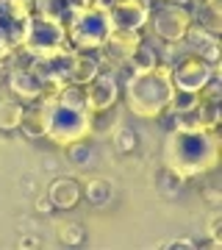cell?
<instances>
[{
	"mask_svg": "<svg viewBox=\"0 0 222 250\" xmlns=\"http://www.w3.org/2000/svg\"><path fill=\"white\" fill-rule=\"evenodd\" d=\"M111 197H114V187H111V181H106V178H86V181H81V200H86L89 206L103 208V206L111 203Z\"/></svg>",
	"mask_w": 222,
	"mask_h": 250,
	"instance_id": "obj_15",
	"label": "cell"
},
{
	"mask_svg": "<svg viewBox=\"0 0 222 250\" xmlns=\"http://www.w3.org/2000/svg\"><path fill=\"white\" fill-rule=\"evenodd\" d=\"M200 103H222V86H220V78H211L205 83L203 89L197 92Z\"/></svg>",
	"mask_w": 222,
	"mask_h": 250,
	"instance_id": "obj_28",
	"label": "cell"
},
{
	"mask_svg": "<svg viewBox=\"0 0 222 250\" xmlns=\"http://www.w3.org/2000/svg\"><path fill=\"white\" fill-rule=\"evenodd\" d=\"M192 3H195L192 20L200 22L203 28H208L211 34L220 36V31H222V0H192Z\"/></svg>",
	"mask_w": 222,
	"mask_h": 250,
	"instance_id": "obj_14",
	"label": "cell"
},
{
	"mask_svg": "<svg viewBox=\"0 0 222 250\" xmlns=\"http://www.w3.org/2000/svg\"><path fill=\"white\" fill-rule=\"evenodd\" d=\"M192 114H195V120L203 125V128L220 131V123H222V106L220 103H200Z\"/></svg>",
	"mask_w": 222,
	"mask_h": 250,
	"instance_id": "obj_24",
	"label": "cell"
},
{
	"mask_svg": "<svg viewBox=\"0 0 222 250\" xmlns=\"http://www.w3.org/2000/svg\"><path fill=\"white\" fill-rule=\"evenodd\" d=\"M203 200L211 206V208H220V206H222V192L217 187H205L203 189Z\"/></svg>",
	"mask_w": 222,
	"mask_h": 250,
	"instance_id": "obj_29",
	"label": "cell"
},
{
	"mask_svg": "<svg viewBox=\"0 0 222 250\" xmlns=\"http://www.w3.org/2000/svg\"><path fill=\"white\" fill-rule=\"evenodd\" d=\"M67 47L78 50V53H98L103 42L111 34V20H108L106 9H83V11H72L67 22Z\"/></svg>",
	"mask_w": 222,
	"mask_h": 250,
	"instance_id": "obj_4",
	"label": "cell"
},
{
	"mask_svg": "<svg viewBox=\"0 0 222 250\" xmlns=\"http://www.w3.org/2000/svg\"><path fill=\"white\" fill-rule=\"evenodd\" d=\"M44 111V139H50L59 147H67V145L78 142V139H86V136L95 134V114L86 108V95H83V86L78 83H64L61 89L50 92V95H42L39 98Z\"/></svg>",
	"mask_w": 222,
	"mask_h": 250,
	"instance_id": "obj_2",
	"label": "cell"
},
{
	"mask_svg": "<svg viewBox=\"0 0 222 250\" xmlns=\"http://www.w3.org/2000/svg\"><path fill=\"white\" fill-rule=\"evenodd\" d=\"M83 95H86V108L92 114H106L120 103L122 98V83L111 75V72H98L95 78L83 86Z\"/></svg>",
	"mask_w": 222,
	"mask_h": 250,
	"instance_id": "obj_9",
	"label": "cell"
},
{
	"mask_svg": "<svg viewBox=\"0 0 222 250\" xmlns=\"http://www.w3.org/2000/svg\"><path fill=\"white\" fill-rule=\"evenodd\" d=\"M142 34L144 31H111L108 39L103 42V47H100V53L106 56L108 62H111V67H114L117 62L128 59L136 50V45L142 42Z\"/></svg>",
	"mask_w": 222,
	"mask_h": 250,
	"instance_id": "obj_12",
	"label": "cell"
},
{
	"mask_svg": "<svg viewBox=\"0 0 222 250\" xmlns=\"http://www.w3.org/2000/svg\"><path fill=\"white\" fill-rule=\"evenodd\" d=\"M64 150H67V159L72 161V167H78V170H86V167H92V164L98 161V150H95V145H92L89 136L67 145Z\"/></svg>",
	"mask_w": 222,
	"mask_h": 250,
	"instance_id": "obj_18",
	"label": "cell"
},
{
	"mask_svg": "<svg viewBox=\"0 0 222 250\" xmlns=\"http://www.w3.org/2000/svg\"><path fill=\"white\" fill-rule=\"evenodd\" d=\"M36 211H39V214H44V217H47V214H53V211H56V206L53 203H50V197H47V195H39V197H36Z\"/></svg>",
	"mask_w": 222,
	"mask_h": 250,
	"instance_id": "obj_31",
	"label": "cell"
},
{
	"mask_svg": "<svg viewBox=\"0 0 222 250\" xmlns=\"http://www.w3.org/2000/svg\"><path fill=\"white\" fill-rule=\"evenodd\" d=\"M192 25V9L189 6H178V3H164V0H150V14H147V25L144 31L153 39L161 42H183L186 28Z\"/></svg>",
	"mask_w": 222,
	"mask_h": 250,
	"instance_id": "obj_5",
	"label": "cell"
},
{
	"mask_svg": "<svg viewBox=\"0 0 222 250\" xmlns=\"http://www.w3.org/2000/svg\"><path fill=\"white\" fill-rule=\"evenodd\" d=\"M22 111H25V106H22L17 98H3L0 100V131H3V134L17 131L20 120H22Z\"/></svg>",
	"mask_w": 222,
	"mask_h": 250,
	"instance_id": "obj_19",
	"label": "cell"
},
{
	"mask_svg": "<svg viewBox=\"0 0 222 250\" xmlns=\"http://www.w3.org/2000/svg\"><path fill=\"white\" fill-rule=\"evenodd\" d=\"M222 159V139L220 131H208L200 125L183 128L178 125L167 131V142H164V167L178 172L183 181L208 175L217 170Z\"/></svg>",
	"mask_w": 222,
	"mask_h": 250,
	"instance_id": "obj_1",
	"label": "cell"
},
{
	"mask_svg": "<svg viewBox=\"0 0 222 250\" xmlns=\"http://www.w3.org/2000/svg\"><path fill=\"white\" fill-rule=\"evenodd\" d=\"M100 72V62L98 53H78L75 50V62H72V72H70V83L86 86L89 81Z\"/></svg>",
	"mask_w": 222,
	"mask_h": 250,
	"instance_id": "obj_17",
	"label": "cell"
},
{
	"mask_svg": "<svg viewBox=\"0 0 222 250\" xmlns=\"http://www.w3.org/2000/svg\"><path fill=\"white\" fill-rule=\"evenodd\" d=\"M117 3H122V0H117Z\"/></svg>",
	"mask_w": 222,
	"mask_h": 250,
	"instance_id": "obj_38",
	"label": "cell"
},
{
	"mask_svg": "<svg viewBox=\"0 0 222 250\" xmlns=\"http://www.w3.org/2000/svg\"><path fill=\"white\" fill-rule=\"evenodd\" d=\"M6 83H9L11 95H14L22 106L36 103V100L44 95V83L36 78L28 67H9V72H6Z\"/></svg>",
	"mask_w": 222,
	"mask_h": 250,
	"instance_id": "obj_11",
	"label": "cell"
},
{
	"mask_svg": "<svg viewBox=\"0 0 222 250\" xmlns=\"http://www.w3.org/2000/svg\"><path fill=\"white\" fill-rule=\"evenodd\" d=\"M17 248H39V239H36V236H20L17 239Z\"/></svg>",
	"mask_w": 222,
	"mask_h": 250,
	"instance_id": "obj_34",
	"label": "cell"
},
{
	"mask_svg": "<svg viewBox=\"0 0 222 250\" xmlns=\"http://www.w3.org/2000/svg\"><path fill=\"white\" fill-rule=\"evenodd\" d=\"M6 72H9V64L0 59V83H6Z\"/></svg>",
	"mask_w": 222,
	"mask_h": 250,
	"instance_id": "obj_36",
	"label": "cell"
},
{
	"mask_svg": "<svg viewBox=\"0 0 222 250\" xmlns=\"http://www.w3.org/2000/svg\"><path fill=\"white\" fill-rule=\"evenodd\" d=\"M17 131H22V136H28L31 142H36V139H44V111H42V103L36 100V103H28L25 111H22V120H20V128Z\"/></svg>",
	"mask_w": 222,
	"mask_h": 250,
	"instance_id": "obj_16",
	"label": "cell"
},
{
	"mask_svg": "<svg viewBox=\"0 0 222 250\" xmlns=\"http://www.w3.org/2000/svg\"><path fill=\"white\" fill-rule=\"evenodd\" d=\"M197 106H200V98H197V92L175 89V95L169 98L167 111H172V114H178V117H183V114H192Z\"/></svg>",
	"mask_w": 222,
	"mask_h": 250,
	"instance_id": "obj_23",
	"label": "cell"
},
{
	"mask_svg": "<svg viewBox=\"0 0 222 250\" xmlns=\"http://www.w3.org/2000/svg\"><path fill=\"white\" fill-rule=\"evenodd\" d=\"M95 0H70V14L72 11H83V9H92Z\"/></svg>",
	"mask_w": 222,
	"mask_h": 250,
	"instance_id": "obj_33",
	"label": "cell"
},
{
	"mask_svg": "<svg viewBox=\"0 0 222 250\" xmlns=\"http://www.w3.org/2000/svg\"><path fill=\"white\" fill-rule=\"evenodd\" d=\"M164 248H172V250H195L197 242H192V239H172V242H167Z\"/></svg>",
	"mask_w": 222,
	"mask_h": 250,
	"instance_id": "obj_32",
	"label": "cell"
},
{
	"mask_svg": "<svg viewBox=\"0 0 222 250\" xmlns=\"http://www.w3.org/2000/svg\"><path fill=\"white\" fill-rule=\"evenodd\" d=\"M47 197H50V203L56 206V211H59V208L70 211V208H75V206L81 203V181L70 178V175H59V178L50 181Z\"/></svg>",
	"mask_w": 222,
	"mask_h": 250,
	"instance_id": "obj_13",
	"label": "cell"
},
{
	"mask_svg": "<svg viewBox=\"0 0 222 250\" xmlns=\"http://www.w3.org/2000/svg\"><path fill=\"white\" fill-rule=\"evenodd\" d=\"M153 184H156V192H159V195L178 197V195H181V187H183L186 181L181 178L178 172H172L169 167H164V164H161V170H159V175H156V181H153Z\"/></svg>",
	"mask_w": 222,
	"mask_h": 250,
	"instance_id": "obj_21",
	"label": "cell"
},
{
	"mask_svg": "<svg viewBox=\"0 0 222 250\" xmlns=\"http://www.w3.org/2000/svg\"><path fill=\"white\" fill-rule=\"evenodd\" d=\"M20 47L28 56H44V53H53V50H61V47H67V28H64V22L34 14L28 20V31L22 36Z\"/></svg>",
	"mask_w": 222,
	"mask_h": 250,
	"instance_id": "obj_6",
	"label": "cell"
},
{
	"mask_svg": "<svg viewBox=\"0 0 222 250\" xmlns=\"http://www.w3.org/2000/svg\"><path fill=\"white\" fill-rule=\"evenodd\" d=\"M172 95H175V83L169 64H156L153 70L133 72L122 83L125 106L139 120H159L161 111H167Z\"/></svg>",
	"mask_w": 222,
	"mask_h": 250,
	"instance_id": "obj_3",
	"label": "cell"
},
{
	"mask_svg": "<svg viewBox=\"0 0 222 250\" xmlns=\"http://www.w3.org/2000/svg\"><path fill=\"white\" fill-rule=\"evenodd\" d=\"M164 3H178V6H192V0H164Z\"/></svg>",
	"mask_w": 222,
	"mask_h": 250,
	"instance_id": "obj_37",
	"label": "cell"
},
{
	"mask_svg": "<svg viewBox=\"0 0 222 250\" xmlns=\"http://www.w3.org/2000/svg\"><path fill=\"white\" fill-rule=\"evenodd\" d=\"M111 145H114V150L120 156H131L139 147V134L133 128H128V125H117L114 134H111Z\"/></svg>",
	"mask_w": 222,
	"mask_h": 250,
	"instance_id": "obj_22",
	"label": "cell"
},
{
	"mask_svg": "<svg viewBox=\"0 0 222 250\" xmlns=\"http://www.w3.org/2000/svg\"><path fill=\"white\" fill-rule=\"evenodd\" d=\"M222 214L220 211H214L211 214V220H208V236H211V239H220L222 242Z\"/></svg>",
	"mask_w": 222,
	"mask_h": 250,
	"instance_id": "obj_30",
	"label": "cell"
},
{
	"mask_svg": "<svg viewBox=\"0 0 222 250\" xmlns=\"http://www.w3.org/2000/svg\"><path fill=\"white\" fill-rule=\"evenodd\" d=\"M214 36H217V34H211L208 28H203L200 22H195V20H192V25H189V28H186V34H183V42H186V45L197 53V50H200L203 45H208V42H211Z\"/></svg>",
	"mask_w": 222,
	"mask_h": 250,
	"instance_id": "obj_26",
	"label": "cell"
},
{
	"mask_svg": "<svg viewBox=\"0 0 222 250\" xmlns=\"http://www.w3.org/2000/svg\"><path fill=\"white\" fill-rule=\"evenodd\" d=\"M195 56H200L205 64H211V67H220V59H222V45H220V36H214L208 45H203L197 50Z\"/></svg>",
	"mask_w": 222,
	"mask_h": 250,
	"instance_id": "obj_27",
	"label": "cell"
},
{
	"mask_svg": "<svg viewBox=\"0 0 222 250\" xmlns=\"http://www.w3.org/2000/svg\"><path fill=\"white\" fill-rule=\"evenodd\" d=\"M211 78H220V67L205 64L195 53H186L178 64H172V83H175V89L200 92Z\"/></svg>",
	"mask_w": 222,
	"mask_h": 250,
	"instance_id": "obj_8",
	"label": "cell"
},
{
	"mask_svg": "<svg viewBox=\"0 0 222 250\" xmlns=\"http://www.w3.org/2000/svg\"><path fill=\"white\" fill-rule=\"evenodd\" d=\"M114 3H117V0H95V6H98V9H111V6H114Z\"/></svg>",
	"mask_w": 222,
	"mask_h": 250,
	"instance_id": "obj_35",
	"label": "cell"
},
{
	"mask_svg": "<svg viewBox=\"0 0 222 250\" xmlns=\"http://www.w3.org/2000/svg\"><path fill=\"white\" fill-rule=\"evenodd\" d=\"M56 233H59V242L64 248H81L86 242V228L81 223H61Z\"/></svg>",
	"mask_w": 222,
	"mask_h": 250,
	"instance_id": "obj_25",
	"label": "cell"
},
{
	"mask_svg": "<svg viewBox=\"0 0 222 250\" xmlns=\"http://www.w3.org/2000/svg\"><path fill=\"white\" fill-rule=\"evenodd\" d=\"M150 14V0H122L108 9L111 31H144Z\"/></svg>",
	"mask_w": 222,
	"mask_h": 250,
	"instance_id": "obj_10",
	"label": "cell"
},
{
	"mask_svg": "<svg viewBox=\"0 0 222 250\" xmlns=\"http://www.w3.org/2000/svg\"><path fill=\"white\" fill-rule=\"evenodd\" d=\"M34 14L56 22H67L70 17V0H34Z\"/></svg>",
	"mask_w": 222,
	"mask_h": 250,
	"instance_id": "obj_20",
	"label": "cell"
},
{
	"mask_svg": "<svg viewBox=\"0 0 222 250\" xmlns=\"http://www.w3.org/2000/svg\"><path fill=\"white\" fill-rule=\"evenodd\" d=\"M72 62H75V50L61 47V50H53V53L44 56H31L28 70L44 83V95H50V92L61 89L64 83H70Z\"/></svg>",
	"mask_w": 222,
	"mask_h": 250,
	"instance_id": "obj_7",
	"label": "cell"
}]
</instances>
